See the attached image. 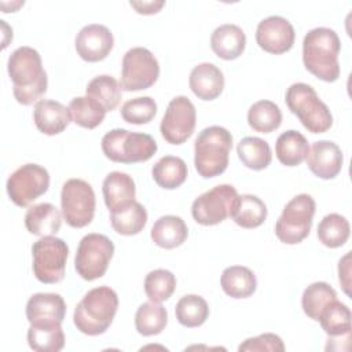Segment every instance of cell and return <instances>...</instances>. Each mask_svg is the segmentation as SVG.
<instances>
[{
    "mask_svg": "<svg viewBox=\"0 0 352 352\" xmlns=\"http://www.w3.org/2000/svg\"><path fill=\"white\" fill-rule=\"evenodd\" d=\"M246 45L245 32L234 23L217 26L210 36V47L213 52L226 60L236 59L242 55Z\"/></svg>",
    "mask_w": 352,
    "mask_h": 352,
    "instance_id": "21",
    "label": "cell"
},
{
    "mask_svg": "<svg viewBox=\"0 0 352 352\" xmlns=\"http://www.w3.org/2000/svg\"><path fill=\"white\" fill-rule=\"evenodd\" d=\"M114 254V243L103 234L91 232L81 238L74 257V268L85 280L102 278Z\"/></svg>",
    "mask_w": 352,
    "mask_h": 352,
    "instance_id": "8",
    "label": "cell"
},
{
    "mask_svg": "<svg viewBox=\"0 0 352 352\" xmlns=\"http://www.w3.org/2000/svg\"><path fill=\"white\" fill-rule=\"evenodd\" d=\"M296 33L289 19L280 15H270L261 19L256 29L258 47L270 54L287 52L294 44Z\"/></svg>",
    "mask_w": 352,
    "mask_h": 352,
    "instance_id": "15",
    "label": "cell"
},
{
    "mask_svg": "<svg viewBox=\"0 0 352 352\" xmlns=\"http://www.w3.org/2000/svg\"><path fill=\"white\" fill-rule=\"evenodd\" d=\"M102 191L106 206L113 210L118 206L135 201L136 186L132 176L124 172L114 170L104 177Z\"/></svg>",
    "mask_w": 352,
    "mask_h": 352,
    "instance_id": "23",
    "label": "cell"
},
{
    "mask_svg": "<svg viewBox=\"0 0 352 352\" xmlns=\"http://www.w3.org/2000/svg\"><path fill=\"white\" fill-rule=\"evenodd\" d=\"M315 209V199L309 194L293 197L276 220L275 235L278 239L287 245H296L304 241L309 235Z\"/></svg>",
    "mask_w": 352,
    "mask_h": 352,
    "instance_id": "7",
    "label": "cell"
},
{
    "mask_svg": "<svg viewBox=\"0 0 352 352\" xmlns=\"http://www.w3.org/2000/svg\"><path fill=\"white\" fill-rule=\"evenodd\" d=\"M232 135L220 125L204 128L194 142V165L205 179L221 175L228 166Z\"/></svg>",
    "mask_w": 352,
    "mask_h": 352,
    "instance_id": "4",
    "label": "cell"
},
{
    "mask_svg": "<svg viewBox=\"0 0 352 352\" xmlns=\"http://www.w3.org/2000/svg\"><path fill=\"white\" fill-rule=\"evenodd\" d=\"M308 151V140L302 133L294 129L282 132L275 143L276 158L286 166L300 165L307 158Z\"/></svg>",
    "mask_w": 352,
    "mask_h": 352,
    "instance_id": "28",
    "label": "cell"
},
{
    "mask_svg": "<svg viewBox=\"0 0 352 352\" xmlns=\"http://www.w3.org/2000/svg\"><path fill=\"white\" fill-rule=\"evenodd\" d=\"M351 234L349 221L338 213L326 214L318 226V238L327 248L342 246Z\"/></svg>",
    "mask_w": 352,
    "mask_h": 352,
    "instance_id": "38",
    "label": "cell"
},
{
    "mask_svg": "<svg viewBox=\"0 0 352 352\" xmlns=\"http://www.w3.org/2000/svg\"><path fill=\"white\" fill-rule=\"evenodd\" d=\"M336 298L337 293L329 283L314 282L304 290L301 297V307L308 318L318 322L323 308Z\"/></svg>",
    "mask_w": 352,
    "mask_h": 352,
    "instance_id": "39",
    "label": "cell"
},
{
    "mask_svg": "<svg viewBox=\"0 0 352 352\" xmlns=\"http://www.w3.org/2000/svg\"><path fill=\"white\" fill-rule=\"evenodd\" d=\"M341 41L330 28H314L302 40V62L305 69L318 78L333 82L340 77L338 54Z\"/></svg>",
    "mask_w": 352,
    "mask_h": 352,
    "instance_id": "2",
    "label": "cell"
},
{
    "mask_svg": "<svg viewBox=\"0 0 352 352\" xmlns=\"http://www.w3.org/2000/svg\"><path fill=\"white\" fill-rule=\"evenodd\" d=\"M66 315V302L58 293H36L26 302L29 323H62Z\"/></svg>",
    "mask_w": 352,
    "mask_h": 352,
    "instance_id": "18",
    "label": "cell"
},
{
    "mask_svg": "<svg viewBox=\"0 0 352 352\" xmlns=\"http://www.w3.org/2000/svg\"><path fill=\"white\" fill-rule=\"evenodd\" d=\"M160 77V65L153 52L144 47L128 50L122 58L120 85L124 91L150 88Z\"/></svg>",
    "mask_w": 352,
    "mask_h": 352,
    "instance_id": "11",
    "label": "cell"
},
{
    "mask_svg": "<svg viewBox=\"0 0 352 352\" xmlns=\"http://www.w3.org/2000/svg\"><path fill=\"white\" fill-rule=\"evenodd\" d=\"M129 4L136 10V12L139 14H144V15H150V14H155L158 12L165 1L164 0H150V1H129Z\"/></svg>",
    "mask_w": 352,
    "mask_h": 352,
    "instance_id": "44",
    "label": "cell"
},
{
    "mask_svg": "<svg viewBox=\"0 0 352 352\" xmlns=\"http://www.w3.org/2000/svg\"><path fill=\"white\" fill-rule=\"evenodd\" d=\"M188 84L197 98L213 100L223 92L224 76L216 65L204 62L194 66L188 77Z\"/></svg>",
    "mask_w": 352,
    "mask_h": 352,
    "instance_id": "20",
    "label": "cell"
},
{
    "mask_svg": "<svg viewBox=\"0 0 352 352\" xmlns=\"http://www.w3.org/2000/svg\"><path fill=\"white\" fill-rule=\"evenodd\" d=\"M230 217L242 228H256L267 219L265 204L253 194L238 195Z\"/></svg>",
    "mask_w": 352,
    "mask_h": 352,
    "instance_id": "29",
    "label": "cell"
},
{
    "mask_svg": "<svg viewBox=\"0 0 352 352\" xmlns=\"http://www.w3.org/2000/svg\"><path fill=\"white\" fill-rule=\"evenodd\" d=\"M289 110L312 133H323L333 125V116L316 91L305 82L292 84L285 96Z\"/></svg>",
    "mask_w": 352,
    "mask_h": 352,
    "instance_id": "5",
    "label": "cell"
},
{
    "mask_svg": "<svg viewBox=\"0 0 352 352\" xmlns=\"http://www.w3.org/2000/svg\"><path fill=\"white\" fill-rule=\"evenodd\" d=\"M282 122V111L272 100H258L248 110L249 126L260 133H270L279 128Z\"/></svg>",
    "mask_w": 352,
    "mask_h": 352,
    "instance_id": "33",
    "label": "cell"
},
{
    "mask_svg": "<svg viewBox=\"0 0 352 352\" xmlns=\"http://www.w3.org/2000/svg\"><path fill=\"white\" fill-rule=\"evenodd\" d=\"M6 187L10 199L16 206L25 208L47 192L50 187V173L41 165L25 164L10 175Z\"/></svg>",
    "mask_w": 352,
    "mask_h": 352,
    "instance_id": "12",
    "label": "cell"
},
{
    "mask_svg": "<svg viewBox=\"0 0 352 352\" xmlns=\"http://www.w3.org/2000/svg\"><path fill=\"white\" fill-rule=\"evenodd\" d=\"M62 323H30L28 329V344L37 352H58L65 346Z\"/></svg>",
    "mask_w": 352,
    "mask_h": 352,
    "instance_id": "27",
    "label": "cell"
},
{
    "mask_svg": "<svg viewBox=\"0 0 352 352\" xmlns=\"http://www.w3.org/2000/svg\"><path fill=\"white\" fill-rule=\"evenodd\" d=\"M176 289V278L169 270L158 268L150 271L144 278V293L154 302L168 300Z\"/></svg>",
    "mask_w": 352,
    "mask_h": 352,
    "instance_id": "40",
    "label": "cell"
},
{
    "mask_svg": "<svg viewBox=\"0 0 352 352\" xmlns=\"http://www.w3.org/2000/svg\"><path fill=\"white\" fill-rule=\"evenodd\" d=\"M62 216L63 214L55 205L50 202H41L28 209L25 214V226L28 231L33 235H54L60 228Z\"/></svg>",
    "mask_w": 352,
    "mask_h": 352,
    "instance_id": "22",
    "label": "cell"
},
{
    "mask_svg": "<svg viewBox=\"0 0 352 352\" xmlns=\"http://www.w3.org/2000/svg\"><path fill=\"white\" fill-rule=\"evenodd\" d=\"M33 274L41 283H58L65 276L69 248L54 235L41 236L32 246Z\"/></svg>",
    "mask_w": 352,
    "mask_h": 352,
    "instance_id": "9",
    "label": "cell"
},
{
    "mask_svg": "<svg viewBox=\"0 0 352 352\" xmlns=\"http://www.w3.org/2000/svg\"><path fill=\"white\" fill-rule=\"evenodd\" d=\"M157 114V103L150 96H138L121 106V117L129 124H147Z\"/></svg>",
    "mask_w": 352,
    "mask_h": 352,
    "instance_id": "41",
    "label": "cell"
},
{
    "mask_svg": "<svg viewBox=\"0 0 352 352\" xmlns=\"http://www.w3.org/2000/svg\"><path fill=\"white\" fill-rule=\"evenodd\" d=\"M96 199L92 186L82 179H69L60 191V209L73 228L88 226L95 216Z\"/></svg>",
    "mask_w": 352,
    "mask_h": 352,
    "instance_id": "10",
    "label": "cell"
},
{
    "mask_svg": "<svg viewBox=\"0 0 352 352\" xmlns=\"http://www.w3.org/2000/svg\"><path fill=\"white\" fill-rule=\"evenodd\" d=\"M33 121L40 132L52 136L66 129L72 121V114L69 107L60 102L41 99L34 104Z\"/></svg>",
    "mask_w": 352,
    "mask_h": 352,
    "instance_id": "19",
    "label": "cell"
},
{
    "mask_svg": "<svg viewBox=\"0 0 352 352\" xmlns=\"http://www.w3.org/2000/svg\"><path fill=\"white\" fill-rule=\"evenodd\" d=\"M197 111L192 102L184 96H175L162 117L160 131L162 138L170 144L184 143L194 132Z\"/></svg>",
    "mask_w": 352,
    "mask_h": 352,
    "instance_id": "14",
    "label": "cell"
},
{
    "mask_svg": "<svg viewBox=\"0 0 352 352\" xmlns=\"http://www.w3.org/2000/svg\"><path fill=\"white\" fill-rule=\"evenodd\" d=\"M220 285L227 296L232 298H246L256 292L257 279L250 268L231 265L223 271Z\"/></svg>",
    "mask_w": 352,
    "mask_h": 352,
    "instance_id": "26",
    "label": "cell"
},
{
    "mask_svg": "<svg viewBox=\"0 0 352 352\" xmlns=\"http://www.w3.org/2000/svg\"><path fill=\"white\" fill-rule=\"evenodd\" d=\"M103 154L121 164L144 162L157 153V142L148 133L131 132L122 128H114L102 138Z\"/></svg>",
    "mask_w": 352,
    "mask_h": 352,
    "instance_id": "6",
    "label": "cell"
},
{
    "mask_svg": "<svg viewBox=\"0 0 352 352\" xmlns=\"http://www.w3.org/2000/svg\"><path fill=\"white\" fill-rule=\"evenodd\" d=\"M69 110L73 122L88 129L96 128L106 116V109L88 95L73 98L69 103Z\"/></svg>",
    "mask_w": 352,
    "mask_h": 352,
    "instance_id": "35",
    "label": "cell"
},
{
    "mask_svg": "<svg viewBox=\"0 0 352 352\" xmlns=\"http://www.w3.org/2000/svg\"><path fill=\"white\" fill-rule=\"evenodd\" d=\"M110 212L111 227L121 235H136L147 223V210L138 201L128 202Z\"/></svg>",
    "mask_w": 352,
    "mask_h": 352,
    "instance_id": "25",
    "label": "cell"
},
{
    "mask_svg": "<svg viewBox=\"0 0 352 352\" xmlns=\"http://www.w3.org/2000/svg\"><path fill=\"white\" fill-rule=\"evenodd\" d=\"M236 153L242 164L253 170L265 169L272 160V151L268 142L257 136H246L241 139L236 146Z\"/></svg>",
    "mask_w": 352,
    "mask_h": 352,
    "instance_id": "32",
    "label": "cell"
},
{
    "mask_svg": "<svg viewBox=\"0 0 352 352\" xmlns=\"http://www.w3.org/2000/svg\"><path fill=\"white\" fill-rule=\"evenodd\" d=\"M175 315L182 326L198 327L208 319L209 305L204 297L198 294H187L177 301Z\"/></svg>",
    "mask_w": 352,
    "mask_h": 352,
    "instance_id": "36",
    "label": "cell"
},
{
    "mask_svg": "<svg viewBox=\"0 0 352 352\" xmlns=\"http://www.w3.org/2000/svg\"><path fill=\"white\" fill-rule=\"evenodd\" d=\"M307 165L311 172L324 180L334 179L342 169V151L331 140L314 142L307 154Z\"/></svg>",
    "mask_w": 352,
    "mask_h": 352,
    "instance_id": "17",
    "label": "cell"
},
{
    "mask_svg": "<svg viewBox=\"0 0 352 352\" xmlns=\"http://www.w3.org/2000/svg\"><path fill=\"white\" fill-rule=\"evenodd\" d=\"M318 322H320L322 329L331 338L351 336V311L337 298L323 308Z\"/></svg>",
    "mask_w": 352,
    "mask_h": 352,
    "instance_id": "31",
    "label": "cell"
},
{
    "mask_svg": "<svg viewBox=\"0 0 352 352\" xmlns=\"http://www.w3.org/2000/svg\"><path fill=\"white\" fill-rule=\"evenodd\" d=\"M85 94L96 99L106 109V111H111L121 100V85L113 76L100 74L88 82Z\"/></svg>",
    "mask_w": 352,
    "mask_h": 352,
    "instance_id": "37",
    "label": "cell"
},
{
    "mask_svg": "<svg viewBox=\"0 0 352 352\" xmlns=\"http://www.w3.org/2000/svg\"><path fill=\"white\" fill-rule=\"evenodd\" d=\"M114 45L111 30L100 23L85 25L76 36V51L87 62L103 60Z\"/></svg>",
    "mask_w": 352,
    "mask_h": 352,
    "instance_id": "16",
    "label": "cell"
},
{
    "mask_svg": "<svg viewBox=\"0 0 352 352\" xmlns=\"http://www.w3.org/2000/svg\"><path fill=\"white\" fill-rule=\"evenodd\" d=\"M349 274H351V252H348L340 260V263H338V279H340L342 290L345 292L346 296H351V292H349V286H351Z\"/></svg>",
    "mask_w": 352,
    "mask_h": 352,
    "instance_id": "43",
    "label": "cell"
},
{
    "mask_svg": "<svg viewBox=\"0 0 352 352\" xmlns=\"http://www.w3.org/2000/svg\"><path fill=\"white\" fill-rule=\"evenodd\" d=\"M150 235L157 246L162 249H175L187 239L188 230L182 217L165 214L154 223Z\"/></svg>",
    "mask_w": 352,
    "mask_h": 352,
    "instance_id": "24",
    "label": "cell"
},
{
    "mask_svg": "<svg viewBox=\"0 0 352 352\" xmlns=\"http://www.w3.org/2000/svg\"><path fill=\"white\" fill-rule=\"evenodd\" d=\"M7 69L18 103L25 106L37 103L47 92L48 77L37 50L28 45L18 47L10 55Z\"/></svg>",
    "mask_w": 352,
    "mask_h": 352,
    "instance_id": "1",
    "label": "cell"
},
{
    "mask_svg": "<svg viewBox=\"0 0 352 352\" xmlns=\"http://www.w3.org/2000/svg\"><path fill=\"white\" fill-rule=\"evenodd\" d=\"M239 352H246V351H285V345L283 341L279 336L274 334V333H264L260 334L257 337H252L245 340L239 348Z\"/></svg>",
    "mask_w": 352,
    "mask_h": 352,
    "instance_id": "42",
    "label": "cell"
},
{
    "mask_svg": "<svg viewBox=\"0 0 352 352\" xmlns=\"http://www.w3.org/2000/svg\"><path fill=\"white\" fill-rule=\"evenodd\" d=\"M166 323L168 312L160 302H143L135 314V327L138 333L144 337L160 334Z\"/></svg>",
    "mask_w": 352,
    "mask_h": 352,
    "instance_id": "34",
    "label": "cell"
},
{
    "mask_svg": "<svg viewBox=\"0 0 352 352\" xmlns=\"http://www.w3.org/2000/svg\"><path fill=\"white\" fill-rule=\"evenodd\" d=\"M118 308V296L109 286L91 289L76 305L73 322L87 336L103 334L111 324Z\"/></svg>",
    "mask_w": 352,
    "mask_h": 352,
    "instance_id": "3",
    "label": "cell"
},
{
    "mask_svg": "<svg viewBox=\"0 0 352 352\" xmlns=\"http://www.w3.org/2000/svg\"><path fill=\"white\" fill-rule=\"evenodd\" d=\"M238 192L231 184H219L194 199L191 214L198 224L214 226L230 217Z\"/></svg>",
    "mask_w": 352,
    "mask_h": 352,
    "instance_id": "13",
    "label": "cell"
},
{
    "mask_svg": "<svg viewBox=\"0 0 352 352\" xmlns=\"http://www.w3.org/2000/svg\"><path fill=\"white\" fill-rule=\"evenodd\" d=\"M187 173L188 170L184 160L176 155H165L160 158L151 169L154 182L166 190L180 187L186 182Z\"/></svg>",
    "mask_w": 352,
    "mask_h": 352,
    "instance_id": "30",
    "label": "cell"
}]
</instances>
